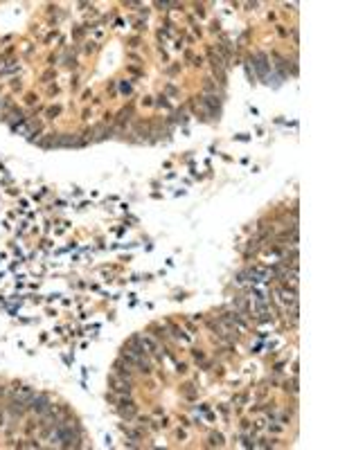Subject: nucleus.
Listing matches in <instances>:
<instances>
[{
  "mask_svg": "<svg viewBox=\"0 0 338 450\" xmlns=\"http://www.w3.org/2000/svg\"><path fill=\"white\" fill-rule=\"evenodd\" d=\"M277 295H280V302L284 306H291L293 311H296L297 306V295L296 291H286V288H277Z\"/></svg>",
  "mask_w": 338,
  "mask_h": 450,
  "instance_id": "nucleus-2",
  "label": "nucleus"
},
{
  "mask_svg": "<svg viewBox=\"0 0 338 450\" xmlns=\"http://www.w3.org/2000/svg\"><path fill=\"white\" fill-rule=\"evenodd\" d=\"M12 396H14V401H16V403H29V401H32V396H34V390H32V387H27V385L16 387V390H12Z\"/></svg>",
  "mask_w": 338,
  "mask_h": 450,
  "instance_id": "nucleus-1",
  "label": "nucleus"
},
{
  "mask_svg": "<svg viewBox=\"0 0 338 450\" xmlns=\"http://www.w3.org/2000/svg\"><path fill=\"white\" fill-rule=\"evenodd\" d=\"M113 385H115V390H117V392H127V394H128V383H122V380L113 378Z\"/></svg>",
  "mask_w": 338,
  "mask_h": 450,
  "instance_id": "nucleus-4",
  "label": "nucleus"
},
{
  "mask_svg": "<svg viewBox=\"0 0 338 450\" xmlns=\"http://www.w3.org/2000/svg\"><path fill=\"white\" fill-rule=\"evenodd\" d=\"M29 408L34 412H39V414H43V412H50V401H47V396H32Z\"/></svg>",
  "mask_w": 338,
  "mask_h": 450,
  "instance_id": "nucleus-3",
  "label": "nucleus"
}]
</instances>
